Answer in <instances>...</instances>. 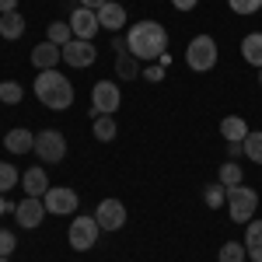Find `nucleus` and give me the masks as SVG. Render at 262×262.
Here are the masks:
<instances>
[{
	"label": "nucleus",
	"mask_w": 262,
	"mask_h": 262,
	"mask_svg": "<svg viewBox=\"0 0 262 262\" xmlns=\"http://www.w3.org/2000/svg\"><path fill=\"white\" fill-rule=\"evenodd\" d=\"M126 49H129L137 60H154L158 63V56L168 49V32H164V25H158V21H137V25H129V32H126Z\"/></svg>",
	"instance_id": "1"
},
{
	"label": "nucleus",
	"mask_w": 262,
	"mask_h": 262,
	"mask_svg": "<svg viewBox=\"0 0 262 262\" xmlns=\"http://www.w3.org/2000/svg\"><path fill=\"white\" fill-rule=\"evenodd\" d=\"M35 95L46 108H53V112H67L70 105H74V84L63 77L60 70H39V77H35Z\"/></svg>",
	"instance_id": "2"
},
{
	"label": "nucleus",
	"mask_w": 262,
	"mask_h": 262,
	"mask_svg": "<svg viewBox=\"0 0 262 262\" xmlns=\"http://www.w3.org/2000/svg\"><path fill=\"white\" fill-rule=\"evenodd\" d=\"M255 210H259V192L255 189H248V185H234V189H227V213H231V221L234 224H248L255 217Z\"/></svg>",
	"instance_id": "3"
},
{
	"label": "nucleus",
	"mask_w": 262,
	"mask_h": 262,
	"mask_svg": "<svg viewBox=\"0 0 262 262\" xmlns=\"http://www.w3.org/2000/svg\"><path fill=\"white\" fill-rule=\"evenodd\" d=\"M217 42L213 35H196V39L189 42V49H185V63L196 70V74H206V70H213L217 67Z\"/></svg>",
	"instance_id": "4"
},
{
	"label": "nucleus",
	"mask_w": 262,
	"mask_h": 262,
	"mask_svg": "<svg viewBox=\"0 0 262 262\" xmlns=\"http://www.w3.org/2000/svg\"><path fill=\"white\" fill-rule=\"evenodd\" d=\"M119 105H122V95L116 81H98L91 88V119L95 116H116Z\"/></svg>",
	"instance_id": "5"
},
{
	"label": "nucleus",
	"mask_w": 262,
	"mask_h": 262,
	"mask_svg": "<svg viewBox=\"0 0 262 262\" xmlns=\"http://www.w3.org/2000/svg\"><path fill=\"white\" fill-rule=\"evenodd\" d=\"M98 234H101V227L95 221V213L91 217H74V224H70V248L74 252H88V248L98 245Z\"/></svg>",
	"instance_id": "6"
},
{
	"label": "nucleus",
	"mask_w": 262,
	"mask_h": 262,
	"mask_svg": "<svg viewBox=\"0 0 262 262\" xmlns=\"http://www.w3.org/2000/svg\"><path fill=\"white\" fill-rule=\"evenodd\" d=\"M35 154H39V161L60 164L67 158V140H63L60 129H42L39 137H35Z\"/></svg>",
	"instance_id": "7"
},
{
	"label": "nucleus",
	"mask_w": 262,
	"mask_h": 262,
	"mask_svg": "<svg viewBox=\"0 0 262 262\" xmlns=\"http://www.w3.org/2000/svg\"><path fill=\"white\" fill-rule=\"evenodd\" d=\"M46 203V210L49 213H56V217H67V213H77V206H81V196L74 192V189H67V185H49V192L42 196Z\"/></svg>",
	"instance_id": "8"
},
{
	"label": "nucleus",
	"mask_w": 262,
	"mask_h": 262,
	"mask_svg": "<svg viewBox=\"0 0 262 262\" xmlns=\"http://www.w3.org/2000/svg\"><path fill=\"white\" fill-rule=\"evenodd\" d=\"M63 60H67V67H74V70H84V67H91V63L98 60V49L88 39H70L63 46Z\"/></svg>",
	"instance_id": "9"
},
{
	"label": "nucleus",
	"mask_w": 262,
	"mask_h": 262,
	"mask_svg": "<svg viewBox=\"0 0 262 262\" xmlns=\"http://www.w3.org/2000/svg\"><path fill=\"white\" fill-rule=\"evenodd\" d=\"M95 221H98L101 231H119L122 224H126V206H122V200H101L98 210H95Z\"/></svg>",
	"instance_id": "10"
},
{
	"label": "nucleus",
	"mask_w": 262,
	"mask_h": 262,
	"mask_svg": "<svg viewBox=\"0 0 262 262\" xmlns=\"http://www.w3.org/2000/svg\"><path fill=\"white\" fill-rule=\"evenodd\" d=\"M46 213H49V210H46L42 196H25V200L14 206V217H18V224H21V227H28V231H32V227H39V224L46 221Z\"/></svg>",
	"instance_id": "11"
},
{
	"label": "nucleus",
	"mask_w": 262,
	"mask_h": 262,
	"mask_svg": "<svg viewBox=\"0 0 262 262\" xmlns=\"http://www.w3.org/2000/svg\"><path fill=\"white\" fill-rule=\"evenodd\" d=\"M101 28L98 21V11H91V7H77L74 14H70V32H74V39H95V32Z\"/></svg>",
	"instance_id": "12"
},
{
	"label": "nucleus",
	"mask_w": 262,
	"mask_h": 262,
	"mask_svg": "<svg viewBox=\"0 0 262 262\" xmlns=\"http://www.w3.org/2000/svg\"><path fill=\"white\" fill-rule=\"evenodd\" d=\"M63 60V49L60 46H53V42L46 39V42H39L35 49H32V67L35 70H56V63Z\"/></svg>",
	"instance_id": "13"
},
{
	"label": "nucleus",
	"mask_w": 262,
	"mask_h": 262,
	"mask_svg": "<svg viewBox=\"0 0 262 262\" xmlns=\"http://www.w3.org/2000/svg\"><path fill=\"white\" fill-rule=\"evenodd\" d=\"M4 147H7L11 154H28V150H35V133L25 129V126H14V129H7Z\"/></svg>",
	"instance_id": "14"
},
{
	"label": "nucleus",
	"mask_w": 262,
	"mask_h": 262,
	"mask_svg": "<svg viewBox=\"0 0 262 262\" xmlns=\"http://www.w3.org/2000/svg\"><path fill=\"white\" fill-rule=\"evenodd\" d=\"M21 185H25V196H46L49 192V175L35 164V168H28L21 175Z\"/></svg>",
	"instance_id": "15"
},
{
	"label": "nucleus",
	"mask_w": 262,
	"mask_h": 262,
	"mask_svg": "<svg viewBox=\"0 0 262 262\" xmlns=\"http://www.w3.org/2000/svg\"><path fill=\"white\" fill-rule=\"evenodd\" d=\"M98 21H101V28L119 32L122 25H126V7H122V4H116V0H108L105 7H98Z\"/></svg>",
	"instance_id": "16"
},
{
	"label": "nucleus",
	"mask_w": 262,
	"mask_h": 262,
	"mask_svg": "<svg viewBox=\"0 0 262 262\" xmlns=\"http://www.w3.org/2000/svg\"><path fill=\"white\" fill-rule=\"evenodd\" d=\"M221 133L227 143H245V137H248V122L242 119V116H227V119H221Z\"/></svg>",
	"instance_id": "17"
},
{
	"label": "nucleus",
	"mask_w": 262,
	"mask_h": 262,
	"mask_svg": "<svg viewBox=\"0 0 262 262\" xmlns=\"http://www.w3.org/2000/svg\"><path fill=\"white\" fill-rule=\"evenodd\" d=\"M245 252L252 262H262V221H248L245 231Z\"/></svg>",
	"instance_id": "18"
},
{
	"label": "nucleus",
	"mask_w": 262,
	"mask_h": 262,
	"mask_svg": "<svg viewBox=\"0 0 262 262\" xmlns=\"http://www.w3.org/2000/svg\"><path fill=\"white\" fill-rule=\"evenodd\" d=\"M116 74H119L122 81H133V77H140V60L126 49V53H116Z\"/></svg>",
	"instance_id": "19"
},
{
	"label": "nucleus",
	"mask_w": 262,
	"mask_h": 262,
	"mask_svg": "<svg viewBox=\"0 0 262 262\" xmlns=\"http://www.w3.org/2000/svg\"><path fill=\"white\" fill-rule=\"evenodd\" d=\"M0 35L11 42V39H21L25 35V18H21L18 11H11V14H0Z\"/></svg>",
	"instance_id": "20"
},
{
	"label": "nucleus",
	"mask_w": 262,
	"mask_h": 262,
	"mask_svg": "<svg viewBox=\"0 0 262 262\" xmlns=\"http://www.w3.org/2000/svg\"><path fill=\"white\" fill-rule=\"evenodd\" d=\"M242 56H245V63H252V67H262V32H252V35H245V42H242Z\"/></svg>",
	"instance_id": "21"
},
{
	"label": "nucleus",
	"mask_w": 262,
	"mask_h": 262,
	"mask_svg": "<svg viewBox=\"0 0 262 262\" xmlns=\"http://www.w3.org/2000/svg\"><path fill=\"white\" fill-rule=\"evenodd\" d=\"M217 182H221L224 189H234V185H242V182H245L242 164H234V161H224V164H221V171H217Z\"/></svg>",
	"instance_id": "22"
},
{
	"label": "nucleus",
	"mask_w": 262,
	"mask_h": 262,
	"mask_svg": "<svg viewBox=\"0 0 262 262\" xmlns=\"http://www.w3.org/2000/svg\"><path fill=\"white\" fill-rule=\"evenodd\" d=\"M95 140L101 143H108V140H116V116H95Z\"/></svg>",
	"instance_id": "23"
},
{
	"label": "nucleus",
	"mask_w": 262,
	"mask_h": 262,
	"mask_svg": "<svg viewBox=\"0 0 262 262\" xmlns=\"http://www.w3.org/2000/svg\"><path fill=\"white\" fill-rule=\"evenodd\" d=\"M46 39L53 42V46H67V42L74 39V32H70V21H53V25H49V32H46Z\"/></svg>",
	"instance_id": "24"
},
{
	"label": "nucleus",
	"mask_w": 262,
	"mask_h": 262,
	"mask_svg": "<svg viewBox=\"0 0 262 262\" xmlns=\"http://www.w3.org/2000/svg\"><path fill=\"white\" fill-rule=\"evenodd\" d=\"M221 262H245L248 259V252H245V242H224L221 245Z\"/></svg>",
	"instance_id": "25"
},
{
	"label": "nucleus",
	"mask_w": 262,
	"mask_h": 262,
	"mask_svg": "<svg viewBox=\"0 0 262 262\" xmlns=\"http://www.w3.org/2000/svg\"><path fill=\"white\" fill-rule=\"evenodd\" d=\"M203 200H206L210 210H221L224 203H227V189H224L221 182H217V185H206V189H203Z\"/></svg>",
	"instance_id": "26"
},
{
	"label": "nucleus",
	"mask_w": 262,
	"mask_h": 262,
	"mask_svg": "<svg viewBox=\"0 0 262 262\" xmlns=\"http://www.w3.org/2000/svg\"><path fill=\"white\" fill-rule=\"evenodd\" d=\"M245 158L262 164V133H252L248 129V137H245Z\"/></svg>",
	"instance_id": "27"
},
{
	"label": "nucleus",
	"mask_w": 262,
	"mask_h": 262,
	"mask_svg": "<svg viewBox=\"0 0 262 262\" xmlns=\"http://www.w3.org/2000/svg\"><path fill=\"white\" fill-rule=\"evenodd\" d=\"M21 95H25V88H21L18 81H4L0 84V101H4V105H18Z\"/></svg>",
	"instance_id": "28"
},
{
	"label": "nucleus",
	"mask_w": 262,
	"mask_h": 262,
	"mask_svg": "<svg viewBox=\"0 0 262 262\" xmlns=\"http://www.w3.org/2000/svg\"><path fill=\"white\" fill-rule=\"evenodd\" d=\"M18 182H21L18 168H14V164H7V161H0V192H7V189H14Z\"/></svg>",
	"instance_id": "29"
},
{
	"label": "nucleus",
	"mask_w": 262,
	"mask_h": 262,
	"mask_svg": "<svg viewBox=\"0 0 262 262\" xmlns=\"http://www.w3.org/2000/svg\"><path fill=\"white\" fill-rule=\"evenodd\" d=\"M227 4H231L234 14H255L262 7V0H227Z\"/></svg>",
	"instance_id": "30"
},
{
	"label": "nucleus",
	"mask_w": 262,
	"mask_h": 262,
	"mask_svg": "<svg viewBox=\"0 0 262 262\" xmlns=\"http://www.w3.org/2000/svg\"><path fill=\"white\" fill-rule=\"evenodd\" d=\"M14 234H11V231H0V255H4V259H11V252H14Z\"/></svg>",
	"instance_id": "31"
},
{
	"label": "nucleus",
	"mask_w": 262,
	"mask_h": 262,
	"mask_svg": "<svg viewBox=\"0 0 262 262\" xmlns=\"http://www.w3.org/2000/svg\"><path fill=\"white\" fill-rule=\"evenodd\" d=\"M143 77H147L150 84H161L164 81V67H161V63H150V67L143 70Z\"/></svg>",
	"instance_id": "32"
},
{
	"label": "nucleus",
	"mask_w": 262,
	"mask_h": 262,
	"mask_svg": "<svg viewBox=\"0 0 262 262\" xmlns=\"http://www.w3.org/2000/svg\"><path fill=\"white\" fill-rule=\"evenodd\" d=\"M245 154V143H227V161H238Z\"/></svg>",
	"instance_id": "33"
},
{
	"label": "nucleus",
	"mask_w": 262,
	"mask_h": 262,
	"mask_svg": "<svg viewBox=\"0 0 262 262\" xmlns=\"http://www.w3.org/2000/svg\"><path fill=\"white\" fill-rule=\"evenodd\" d=\"M171 4H175V11H192L200 0H171Z\"/></svg>",
	"instance_id": "34"
},
{
	"label": "nucleus",
	"mask_w": 262,
	"mask_h": 262,
	"mask_svg": "<svg viewBox=\"0 0 262 262\" xmlns=\"http://www.w3.org/2000/svg\"><path fill=\"white\" fill-rule=\"evenodd\" d=\"M11 11H18V0H0V14H11Z\"/></svg>",
	"instance_id": "35"
},
{
	"label": "nucleus",
	"mask_w": 262,
	"mask_h": 262,
	"mask_svg": "<svg viewBox=\"0 0 262 262\" xmlns=\"http://www.w3.org/2000/svg\"><path fill=\"white\" fill-rule=\"evenodd\" d=\"M108 0H81V7H91V11H98V7H105Z\"/></svg>",
	"instance_id": "36"
},
{
	"label": "nucleus",
	"mask_w": 262,
	"mask_h": 262,
	"mask_svg": "<svg viewBox=\"0 0 262 262\" xmlns=\"http://www.w3.org/2000/svg\"><path fill=\"white\" fill-rule=\"evenodd\" d=\"M14 206H18V203H7V200H4V192H0V217H4L7 210H14Z\"/></svg>",
	"instance_id": "37"
},
{
	"label": "nucleus",
	"mask_w": 262,
	"mask_h": 262,
	"mask_svg": "<svg viewBox=\"0 0 262 262\" xmlns=\"http://www.w3.org/2000/svg\"><path fill=\"white\" fill-rule=\"evenodd\" d=\"M112 49H116V53H126V39H119V35H116V39H112Z\"/></svg>",
	"instance_id": "38"
},
{
	"label": "nucleus",
	"mask_w": 262,
	"mask_h": 262,
	"mask_svg": "<svg viewBox=\"0 0 262 262\" xmlns=\"http://www.w3.org/2000/svg\"><path fill=\"white\" fill-rule=\"evenodd\" d=\"M259 84H262V67H259Z\"/></svg>",
	"instance_id": "39"
},
{
	"label": "nucleus",
	"mask_w": 262,
	"mask_h": 262,
	"mask_svg": "<svg viewBox=\"0 0 262 262\" xmlns=\"http://www.w3.org/2000/svg\"><path fill=\"white\" fill-rule=\"evenodd\" d=\"M0 262H11V259H4V255H0Z\"/></svg>",
	"instance_id": "40"
}]
</instances>
